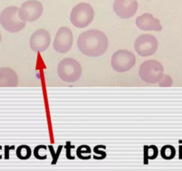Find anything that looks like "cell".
<instances>
[{
	"label": "cell",
	"mask_w": 182,
	"mask_h": 171,
	"mask_svg": "<svg viewBox=\"0 0 182 171\" xmlns=\"http://www.w3.org/2000/svg\"><path fill=\"white\" fill-rule=\"evenodd\" d=\"M79 51L89 57L103 56L108 47V39L104 32L99 29H89L82 32L77 38Z\"/></svg>",
	"instance_id": "6da1fadb"
},
{
	"label": "cell",
	"mask_w": 182,
	"mask_h": 171,
	"mask_svg": "<svg viewBox=\"0 0 182 171\" xmlns=\"http://www.w3.org/2000/svg\"><path fill=\"white\" fill-rule=\"evenodd\" d=\"M163 66L156 60H148L143 62L139 69L140 80L149 84L159 83L163 77Z\"/></svg>",
	"instance_id": "7a4b0ae2"
},
{
	"label": "cell",
	"mask_w": 182,
	"mask_h": 171,
	"mask_svg": "<svg viewBox=\"0 0 182 171\" xmlns=\"http://www.w3.org/2000/svg\"><path fill=\"white\" fill-rule=\"evenodd\" d=\"M82 70L81 64L73 58H64L58 64V75L64 82L77 81L81 78Z\"/></svg>",
	"instance_id": "3957f363"
},
{
	"label": "cell",
	"mask_w": 182,
	"mask_h": 171,
	"mask_svg": "<svg viewBox=\"0 0 182 171\" xmlns=\"http://www.w3.org/2000/svg\"><path fill=\"white\" fill-rule=\"evenodd\" d=\"M19 8L16 6H8L0 14V24L6 31L16 33L22 30L26 22H22L18 16Z\"/></svg>",
	"instance_id": "277c9868"
},
{
	"label": "cell",
	"mask_w": 182,
	"mask_h": 171,
	"mask_svg": "<svg viewBox=\"0 0 182 171\" xmlns=\"http://www.w3.org/2000/svg\"><path fill=\"white\" fill-rule=\"evenodd\" d=\"M93 17L94 11L91 4L87 3H80L72 9L70 22L75 27L84 28L91 24Z\"/></svg>",
	"instance_id": "5b68a950"
},
{
	"label": "cell",
	"mask_w": 182,
	"mask_h": 171,
	"mask_svg": "<svg viewBox=\"0 0 182 171\" xmlns=\"http://www.w3.org/2000/svg\"><path fill=\"white\" fill-rule=\"evenodd\" d=\"M136 63L135 56L128 50H118L111 58V67L115 71L126 72L132 69Z\"/></svg>",
	"instance_id": "8992f818"
},
{
	"label": "cell",
	"mask_w": 182,
	"mask_h": 171,
	"mask_svg": "<svg viewBox=\"0 0 182 171\" xmlns=\"http://www.w3.org/2000/svg\"><path fill=\"white\" fill-rule=\"evenodd\" d=\"M43 4L37 0L24 2L18 11L19 18L25 22H32L38 20L43 14Z\"/></svg>",
	"instance_id": "52a82bcc"
},
{
	"label": "cell",
	"mask_w": 182,
	"mask_h": 171,
	"mask_svg": "<svg viewBox=\"0 0 182 171\" xmlns=\"http://www.w3.org/2000/svg\"><path fill=\"white\" fill-rule=\"evenodd\" d=\"M135 51L142 57L151 56L155 54L158 48V41L156 38L150 34H143L139 36L134 43Z\"/></svg>",
	"instance_id": "ba28073f"
},
{
	"label": "cell",
	"mask_w": 182,
	"mask_h": 171,
	"mask_svg": "<svg viewBox=\"0 0 182 171\" xmlns=\"http://www.w3.org/2000/svg\"><path fill=\"white\" fill-rule=\"evenodd\" d=\"M73 45V34L70 28L68 27H61L56 33L53 41V49L60 53H68Z\"/></svg>",
	"instance_id": "9c48e42d"
},
{
	"label": "cell",
	"mask_w": 182,
	"mask_h": 171,
	"mask_svg": "<svg viewBox=\"0 0 182 171\" xmlns=\"http://www.w3.org/2000/svg\"><path fill=\"white\" fill-rule=\"evenodd\" d=\"M51 44L50 33L45 28H38L31 35L30 46L34 52H45Z\"/></svg>",
	"instance_id": "30bf717a"
},
{
	"label": "cell",
	"mask_w": 182,
	"mask_h": 171,
	"mask_svg": "<svg viewBox=\"0 0 182 171\" xmlns=\"http://www.w3.org/2000/svg\"><path fill=\"white\" fill-rule=\"evenodd\" d=\"M113 9L122 19H129L135 15L138 10L137 0H115Z\"/></svg>",
	"instance_id": "8fae6325"
},
{
	"label": "cell",
	"mask_w": 182,
	"mask_h": 171,
	"mask_svg": "<svg viewBox=\"0 0 182 171\" xmlns=\"http://www.w3.org/2000/svg\"><path fill=\"white\" fill-rule=\"evenodd\" d=\"M136 25L140 29L145 31H160L162 25L160 21L155 18L151 14H143L136 19Z\"/></svg>",
	"instance_id": "7c38bea8"
},
{
	"label": "cell",
	"mask_w": 182,
	"mask_h": 171,
	"mask_svg": "<svg viewBox=\"0 0 182 171\" xmlns=\"http://www.w3.org/2000/svg\"><path fill=\"white\" fill-rule=\"evenodd\" d=\"M18 82V75L13 69L8 67L0 69V87L17 86Z\"/></svg>",
	"instance_id": "4fadbf2b"
},
{
	"label": "cell",
	"mask_w": 182,
	"mask_h": 171,
	"mask_svg": "<svg viewBox=\"0 0 182 171\" xmlns=\"http://www.w3.org/2000/svg\"><path fill=\"white\" fill-rule=\"evenodd\" d=\"M176 150L172 145H164L161 149V156L164 160H172L175 157Z\"/></svg>",
	"instance_id": "5bb4252c"
},
{
	"label": "cell",
	"mask_w": 182,
	"mask_h": 171,
	"mask_svg": "<svg viewBox=\"0 0 182 171\" xmlns=\"http://www.w3.org/2000/svg\"><path fill=\"white\" fill-rule=\"evenodd\" d=\"M31 149L30 146L28 145H21L18 147V149L16 150V154L17 157L21 160H28L30 159L31 156Z\"/></svg>",
	"instance_id": "9a60e30c"
},
{
	"label": "cell",
	"mask_w": 182,
	"mask_h": 171,
	"mask_svg": "<svg viewBox=\"0 0 182 171\" xmlns=\"http://www.w3.org/2000/svg\"><path fill=\"white\" fill-rule=\"evenodd\" d=\"M77 154L79 159L89 160L91 158V148L88 145H81L77 148Z\"/></svg>",
	"instance_id": "2e32d148"
},
{
	"label": "cell",
	"mask_w": 182,
	"mask_h": 171,
	"mask_svg": "<svg viewBox=\"0 0 182 171\" xmlns=\"http://www.w3.org/2000/svg\"><path fill=\"white\" fill-rule=\"evenodd\" d=\"M158 155V150L155 145H150V146H145V158L154 160Z\"/></svg>",
	"instance_id": "e0dca14e"
},
{
	"label": "cell",
	"mask_w": 182,
	"mask_h": 171,
	"mask_svg": "<svg viewBox=\"0 0 182 171\" xmlns=\"http://www.w3.org/2000/svg\"><path fill=\"white\" fill-rule=\"evenodd\" d=\"M47 150V147L45 145H38L34 149V155L38 160H45L46 157L42 155V152H45Z\"/></svg>",
	"instance_id": "ac0fdd59"
},
{
	"label": "cell",
	"mask_w": 182,
	"mask_h": 171,
	"mask_svg": "<svg viewBox=\"0 0 182 171\" xmlns=\"http://www.w3.org/2000/svg\"><path fill=\"white\" fill-rule=\"evenodd\" d=\"M159 86H172V80L170 76L168 75H164L162 79V80L159 82Z\"/></svg>",
	"instance_id": "d6986e66"
},
{
	"label": "cell",
	"mask_w": 182,
	"mask_h": 171,
	"mask_svg": "<svg viewBox=\"0 0 182 171\" xmlns=\"http://www.w3.org/2000/svg\"><path fill=\"white\" fill-rule=\"evenodd\" d=\"M61 149H62V146L60 145V146H59V148H58V152H57L55 154H53V160L52 164H55V163H56V161H57V160H58V158H59V155H60V153H61Z\"/></svg>",
	"instance_id": "ffe728a7"
},
{
	"label": "cell",
	"mask_w": 182,
	"mask_h": 171,
	"mask_svg": "<svg viewBox=\"0 0 182 171\" xmlns=\"http://www.w3.org/2000/svg\"><path fill=\"white\" fill-rule=\"evenodd\" d=\"M4 148H5V157H4V158H5V159H9V154H8V153H9V151H10V150H9L10 147L5 146Z\"/></svg>",
	"instance_id": "44dd1931"
},
{
	"label": "cell",
	"mask_w": 182,
	"mask_h": 171,
	"mask_svg": "<svg viewBox=\"0 0 182 171\" xmlns=\"http://www.w3.org/2000/svg\"><path fill=\"white\" fill-rule=\"evenodd\" d=\"M180 159L182 160V145L180 146Z\"/></svg>",
	"instance_id": "7402d4cb"
},
{
	"label": "cell",
	"mask_w": 182,
	"mask_h": 171,
	"mask_svg": "<svg viewBox=\"0 0 182 171\" xmlns=\"http://www.w3.org/2000/svg\"><path fill=\"white\" fill-rule=\"evenodd\" d=\"M0 42H1V34H0Z\"/></svg>",
	"instance_id": "603a6c76"
}]
</instances>
